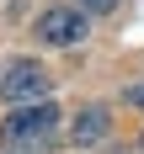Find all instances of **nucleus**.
<instances>
[{
	"label": "nucleus",
	"mask_w": 144,
	"mask_h": 154,
	"mask_svg": "<svg viewBox=\"0 0 144 154\" xmlns=\"http://www.w3.org/2000/svg\"><path fill=\"white\" fill-rule=\"evenodd\" d=\"M53 133H59V106L53 101H27V106H16L5 117V128H0L5 149H16V154H48Z\"/></svg>",
	"instance_id": "obj_1"
},
{
	"label": "nucleus",
	"mask_w": 144,
	"mask_h": 154,
	"mask_svg": "<svg viewBox=\"0 0 144 154\" xmlns=\"http://www.w3.org/2000/svg\"><path fill=\"white\" fill-rule=\"evenodd\" d=\"M48 91H53V75H48L43 64H32V59L11 64V69L0 75V101H5V106H27V101H48Z\"/></svg>",
	"instance_id": "obj_2"
},
{
	"label": "nucleus",
	"mask_w": 144,
	"mask_h": 154,
	"mask_svg": "<svg viewBox=\"0 0 144 154\" xmlns=\"http://www.w3.org/2000/svg\"><path fill=\"white\" fill-rule=\"evenodd\" d=\"M85 16L91 11H80V5H48V11L37 16V37H43L48 48H75V43H85V32H91Z\"/></svg>",
	"instance_id": "obj_3"
},
{
	"label": "nucleus",
	"mask_w": 144,
	"mask_h": 154,
	"mask_svg": "<svg viewBox=\"0 0 144 154\" xmlns=\"http://www.w3.org/2000/svg\"><path fill=\"white\" fill-rule=\"evenodd\" d=\"M107 128H112L107 106H85L75 122H69V138H75V143H96V138H107Z\"/></svg>",
	"instance_id": "obj_4"
},
{
	"label": "nucleus",
	"mask_w": 144,
	"mask_h": 154,
	"mask_svg": "<svg viewBox=\"0 0 144 154\" xmlns=\"http://www.w3.org/2000/svg\"><path fill=\"white\" fill-rule=\"evenodd\" d=\"M80 11H91V16H107V11H117V0H75Z\"/></svg>",
	"instance_id": "obj_5"
},
{
	"label": "nucleus",
	"mask_w": 144,
	"mask_h": 154,
	"mask_svg": "<svg viewBox=\"0 0 144 154\" xmlns=\"http://www.w3.org/2000/svg\"><path fill=\"white\" fill-rule=\"evenodd\" d=\"M123 101H128V106H139V112H144V80H139V85H128V91H123Z\"/></svg>",
	"instance_id": "obj_6"
},
{
	"label": "nucleus",
	"mask_w": 144,
	"mask_h": 154,
	"mask_svg": "<svg viewBox=\"0 0 144 154\" xmlns=\"http://www.w3.org/2000/svg\"><path fill=\"white\" fill-rule=\"evenodd\" d=\"M139 143H144V138H139Z\"/></svg>",
	"instance_id": "obj_7"
}]
</instances>
